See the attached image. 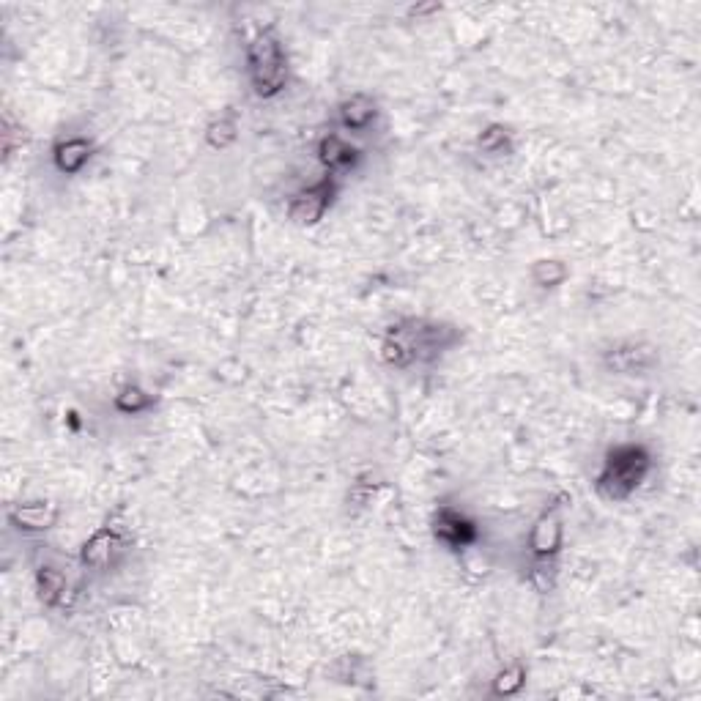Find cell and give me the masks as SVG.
I'll return each instance as SVG.
<instances>
[{"label":"cell","mask_w":701,"mask_h":701,"mask_svg":"<svg viewBox=\"0 0 701 701\" xmlns=\"http://www.w3.org/2000/svg\"><path fill=\"white\" fill-rule=\"evenodd\" d=\"M236 137H239V124H236V118L231 116L211 121L209 129H206V140H209V146L217 148V151L236 143Z\"/></svg>","instance_id":"14"},{"label":"cell","mask_w":701,"mask_h":701,"mask_svg":"<svg viewBox=\"0 0 701 701\" xmlns=\"http://www.w3.org/2000/svg\"><path fill=\"white\" fill-rule=\"evenodd\" d=\"M116 406L124 414H137V411H146L151 406V395H146L140 387H126L116 398Z\"/></svg>","instance_id":"18"},{"label":"cell","mask_w":701,"mask_h":701,"mask_svg":"<svg viewBox=\"0 0 701 701\" xmlns=\"http://www.w3.org/2000/svg\"><path fill=\"white\" fill-rule=\"evenodd\" d=\"M124 545V537H121L116 529L102 526V529L91 534V540L83 545L80 559H83V565L91 567V570H107V567L116 562V556L124 551Z\"/></svg>","instance_id":"7"},{"label":"cell","mask_w":701,"mask_h":701,"mask_svg":"<svg viewBox=\"0 0 701 701\" xmlns=\"http://www.w3.org/2000/svg\"><path fill=\"white\" fill-rule=\"evenodd\" d=\"M529 548L543 562L559 554V548H562V510H559V504L545 507L543 515L534 521L532 534H529Z\"/></svg>","instance_id":"5"},{"label":"cell","mask_w":701,"mask_h":701,"mask_svg":"<svg viewBox=\"0 0 701 701\" xmlns=\"http://www.w3.org/2000/svg\"><path fill=\"white\" fill-rule=\"evenodd\" d=\"M526 682V671L524 666H507L504 671H499L496 674V680H493V693L496 696H513V693H518L521 688H524Z\"/></svg>","instance_id":"15"},{"label":"cell","mask_w":701,"mask_h":701,"mask_svg":"<svg viewBox=\"0 0 701 701\" xmlns=\"http://www.w3.org/2000/svg\"><path fill=\"white\" fill-rule=\"evenodd\" d=\"M247 69H250L252 91L261 99L283 94V88L288 85V55H285L280 36L272 28L261 31L250 42Z\"/></svg>","instance_id":"3"},{"label":"cell","mask_w":701,"mask_h":701,"mask_svg":"<svg viewBox=\"0 0 701 701\" xmlns=\"http://www.w3.org/2000/svg\"><path fill=\"white\" fill-rule=\"evenodd\" d=\"M606 365L619 376H644L658 365V351L647 343H619L606 354Z\"/></svg>","instance_id":"6"},{"label":"cell","mask_w":701,"mask_h":701,"mask_svg":"<svg viewBox=\"0 0 701 701\" xmlns=\"http://www.w3.org/2000/svg\"><path fill=\"white\" fill-rule=\"evenodd\" d=\"M649 469H652V458L644 447L622 444L617 450L608 452L603 471L597 474L595 491L608 502H622L647 480Z\"/></svg>","instance_id":"2"},{"label":"cell","mask_w":701,"mask_h":701,"mask_svg":"<svg viewBox=\"0 0 701 701\" xmlns=\"http://www.w3.org/2000/svg\"><path fill=\"white\" fill-rule=\"evenodd\" d=\"M58 504L55 502H44V499H39V502H25V504H17V507H11L9 510V518L11 524L17 526V529H25V532H42V529H50V526H55V521H58Z\"/></svg>","instance_id":"10"},{"label":"cell","mask_w":701,"mask_h":701,"mask_svg":"<svg viewBox=\"0 0 701 701\" xmlns=\"http://www.w3.org/2000/svg\"><path fill=\"white\" fill-rule=\"evenodd\" d=\"M53 157H55V168L61 170V173H80V170L91 162V157H94V146L85 140V137H66V140H61V143H55L53 148Z\"/></svg>","instance_id":"12"},{"label":"cell","mask_w":701,"mask_h":701,"mask_svg":"<svg viewBox=\"0 0 701 701\" xmlns=\"http://www.w3.org/2000/svg\"><path fill=\"white\" fill-rule=\"evenodd\" d=\"M458 340V332L452 326L430 324V321H403L389 329L384 340V362L395 367H409L414 362H425L447 351Z\"/></svg>","instance_id":"1"},{"label":"cell","mask_w":701,"mask_h":701,"mask_svg":"<svg viewBox=\"0 0 701 701\" xmlns=\"http://www.w3.org/2000/svg\"><path fill=\"white\" fill-rule=\"evenodd\" d=\"M534 283L543 285V288H556V285L565 283L567 269L562 261H537L532 269Z\"/></svg>","instance_id":"16"},{"label":"cell","mask_w":701,"mask_h":701,"mask_svg":"<svg viewBox=\"0 0 701 701\" xmlns=\"http://www.w3.org/2000/svg\"><path fill=\"white\" fill-rule=\"evenodd\" d=\"M318 159L321 165L329 168L332 173L337 170H351L359 162V151L351 143H346L340 135H326L318 146Z\"/></svg>","instance_id":"13"},{"label":"cell","mask_w":701,"mask_h":701,"mask_svg":"<svg viewBox=\"0 0 701 701\" xmlns=\"http://www.w3.org/2000/svg\"><path fill=\"white\" fill-rule=\"evenodd\" d=\"M376 116V102L367 94L348 96V99H343L340 107H337V118H340V124L346 126L348 132H365L367 126L376 121Z\"/></svg>","instance_id":"11"},{"label":"cell","mask_w":701,"mask_h":701,"mask_svg":"<svg viewBox=\"0 0 701 701\" xmlns=\"http://www.w3.org/2000/svg\"><path fill=\"white\" fill-rule=\"evenodd\" d=\"M433 534L450 548H466L477 540V526L471 524L466 515H461L452 507H441L433 518Z\"/></svg>","instance_id":"8"},{"label":"cell","mask_w":701,"mask_h":701,"mask_svg":"<svg viewBox=\"0 0 701 701\" xmlns=\"http://www.w3.org/2000/svg\"><path fill=\"white\" fill-rule=\"evenodd\" d=\"M36 592H39V600H42L47 608L72 606L74 600L69 578L63 576L58 567L50 565H42L36 570Z\"/></svg>","instance_id":"9"},{"label":"cell","mask_w":701,"mask_h":701,"mask_svg":"<svg viewBox=\"0 0 701 701\" xmlns=\"http://www.w3.org/2000/svg\"><path fill=\"white\" fill-rule=\"evenodd\" d=\"M477 146H480L485 154H502V151L510 148V135H507V129H504V126L493 124L488 126L480 137H477Z\"/></svg>","instance_id":"17"},{"label":"cell","mask_w":701,"mask_h":701,"mask_svg":"<svg viewBox=\"0 0 701 701\" xmlns=\"http://www.w3.org/2000/svg\"><path fill=\"white\" fill-rule=\"evenodd\" d=\"M332 200H335V181L326 176L318 184H313V187H307L293 195L291 203H288V220L293 225H302V228L318 225V222L324 220L326 209L332 206Z\"/></svg>","instance_id":"4"}]
</instances>
